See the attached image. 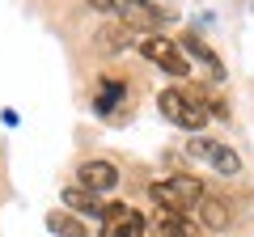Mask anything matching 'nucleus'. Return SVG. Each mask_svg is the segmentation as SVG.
Wrapping results in <instances>:
<instances>
[{
	"instance_id": "nucleus-7",
	"label": "nucleus",
	"mask_w": 254,
	"mask_h": 237,
	"mask_svg": "<svg viewBox=\"0 0 254 237\" xmlns=\"http://www.w3.org/2000/svg\"><path fill=\"white\" fill-rule=\"evenodd\" d=\"M76 178H81V186L89 195H106V191L119 186V170L110 161H85L81 170H76Z\"/></svg>"
},
{
	"instance_id": "nucleus-11",
	"label": "nucleus",
	"mask_w": 254,
	"mask_h": 237,
	"mask_svg": "<svg viewBox=\"0 0 254 237\" xmlns=\"http://www.w3.org/2000/svg\"><path fill=\"white\" fill-rule=\"evenodd\" d=\"M157 229L161 237H199V220H187L178 212H157Z\"/></svg>"
},
{
	"instance_id": "nucleus-1",
	"label": "nucleus",
	"mask_w": 254,
	"mask_h": 237,
	"mask_svg": "<svg viewBox=\"0 0 254 237\" xmlns=\"http://www.w3.org/2000/svg\"><path fill=\"white\" fill-rule=\"evenodd\" d=\"M153 199H157L161 212H178V216H187L190 208H199V203H203V182H199V178H190V174H174V178L153 182Z\"/></svg>"
},
{
	"instance_id": "nucleus-10",
	"label": "nucleus",
	"mask_w": 254,
	"mask_h": 237,
	"mask_svg": "<svg viewBox=\"0 0 254 237\" xmlns=\"http://www.w3.org/2000/svg\"><path fill=\"white\" fill-rule=\"evenodd\" d=\"M64 208H72V212H85V216H106V203L98 199V195H89L85 186H68L64 191Z\"/></svg>"
},
{
	"instance_id": "nucleus-6",
	"label": "nucleus",
	"mask_w": 254,
	"mask_h": 237,
	"mask_svg": "<svg viewBox=\"0 0 254 237\" xmlns=\"http://www.w3.org/2000/svg\"><path fill=\"white\" fill-rule=\"evenodd\" d=\"M190 153L203 157V161H208L216 174H225V178H233V174L242 170V157H237L229 144H216V140H190Z\"/></svg>"
},
{
	"instance_id": "nucleus-15",
	"label": "nucleus",
	"mask_w": 254,
	"mask_h": 237,
	"mask_svg": "<svg viewBox=\"0 0 254 237\" xmlns=\"http://www.w3.org/2000/svg\"><path fill=\"white\" fill-rule=\"evenodd\" d=\"M98 13H110V17H119V0H89Z\"/></svg>"
},
{
	"instance_id": "nucleus-9",
	"label": "nucleus",
	"mask_w": 254,
	"mask_h": 237,
	"mask_svg": "<svg viewBox=\"0 0 254 237\" xmlns=\"http://www.w3.org/2000/svg\"><path fill=\"white\" fill-rule=\"evenodd\" d=\"M98 47H102L106 55H119V51H127V47H131V30H127L123 21H115V17H110L106 26L98 30Z\"/></svg>"
},
{
	"instance_id": "nucleus-5",
	"label": "nucleus",
	"mask_w": 254,
	"mask_h": 237,
	"mask_svg": "<svg viewBox=\"0 0 254 237\" xmlns=\"http://www.w3.org/2000/svg\"><path fill=\"white\" fill-rule=\"evenodd\" d=\"M119 21H123L131 34H136V30H144V38H148V34H157V26H161L165 17L148 4V0H119Z\"/></svg>"
},
{
	"instance_id": "nucleus-8",
	"label": "nucleus",
	"mask_w": 254,
	"mask_h": 237,
	"mask_svg": "<svg viewBox=\"0 0 254 237\" xmlns=\"http://www.w3.org/2000/svg\"><path fill=\"white\" fill-rule=\"evenodd\" d=\"M229 220H233L229 203H225V199H212V195H203V203H199V225L212 229V233H225Z\"/></svg>"
},
{
	"instance_id": "nucleus-2",
	"label": "nucleus",
	"mask_w": 254,
	"mask_h": 237,
	"mask_svg": "<svg viewBox=\"0 0 254 237\" xmlns=\"http://www.w3.org/2000/svg\"><path fill=\"white\" fill-rule=\"evenodd\" d=\"M157 106H161V115L170 118L174 127H187V131H203V127H208V118H212L208 102L187 98L182 89H161V93H157Z\"/></svg>"
},
{
	"instance_id": "nucleus-4",
	"label": "nucleus",
	"mask_w": 254,
	"mask_h": 237,
	"mask_svg": "<svg viewBox=\"0 0 254 237\" xmlns=\"http://www.w3.org/2000/svg\"><path fill=\"white\" fill-rule=\"evenodd\" d=\"M106 225H102V237H144L148 220L140 216L136 208H123V203H106Z\"/></svg>"
},
{
	"instance_id": "nucleus-3",
	"label": "nucleus",
	"mask_w": 254,
	"mask_h": 237,
	"mask_svg": "<svg viewBox=\"0 0 254 237\" xmlns=\"http://www.w3.org/2000/svg\"><path fill=\"white\" fill-rule=\"evenodd\" d=\"M140 55H144L148 64H157L161 72H170V76H187V55H182V47L178 43H170V38H161V34H148L144 43H140Z\"/></svg>"
},
{
	"instance_id": "nucleus-14",
	"label": "nucleus",
	"mask_w": 254,
	"mask_h": 237,
	"mask_svg": "<svg viewBox=\"0 0 254 237\" xmlns=\"http://www.w3.org/2000/svg\"><path fill=\"white\" fill-rule=\"evenodd\" d=\"M178 47H182V51H190L195 59H203V64L212 68V76H216V81L225 76V72H220V64H216V55H212V51H208V47H203V43H199L195 34H182V43H178Z\"/></svg>"
},
{
	"instance_id": "nucleus-13",
	"label": "nucleus",
	"mask_w": 254,
	"mask_h": 237,
	"mask_svg": "<svg viewBox=\"0 0 254 237\" xmlns=\"http://www.w3.org/2000/svg\"><path fill=\"white\" fill-rule=\"evenodd\" d=\"M123 93H127V85H123V81H115V76H106V81H102L98 102H93V106H98V115H110V110L123 102Z\"/></svg>"
},
{
	"instance_id": "nucleus-12",
	"label": "nucleus",
	"mask_w": 254,
	"mask_h": 237,
	"mask_svg": "<svg viewBox=\"0 0 254 237\" xmlns=\"http://www.w3.org/2000/svg\"><path fill=\"white\" fill-rule=\"evenodd\" d=\"M47 229H51L55 237H89L85 220H76L72 212H47Z\"/></svg>"
}]
</instances>
